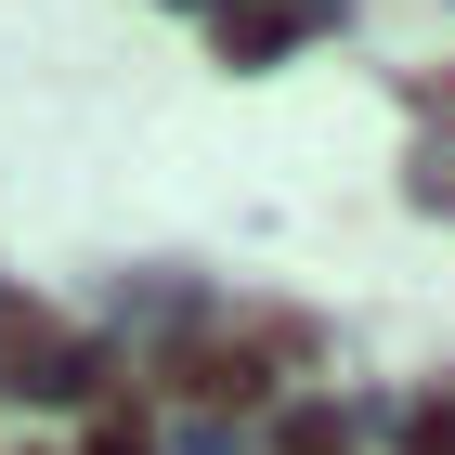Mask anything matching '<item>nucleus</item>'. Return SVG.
I'll list each match as a JSON object with an SVG mask.
<instances>
[{
  "mask_svg": "<svg viewBox=\"0 0 455 455\" xmlns=\"http://www.w3.org/2000/svg\"><path fill=\"white\" fill-rule=\"evenodd\" d=\"M417 455H455V403H429V417H417Z\"/></svg>",
  "mask_w": 455,
  "mask_h": 455,
  "instance_id": "f257e3e1",
  "label": "nucleus"
}]
</instances>
